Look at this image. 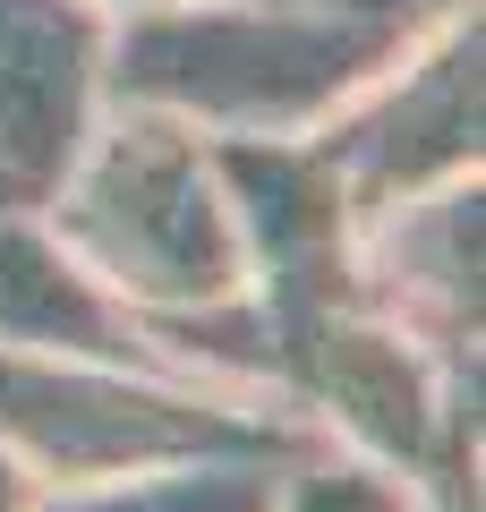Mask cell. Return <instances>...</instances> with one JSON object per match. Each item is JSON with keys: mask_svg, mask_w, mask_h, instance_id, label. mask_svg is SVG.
Returning a JSON list of instances; mask_svg holds the SVG:
<instances>
[{"mask_svg": "<svg viewBox=\"0 0 486 512\" xmlns=\"http://www.w3.org/2000/svg\"><path fill=\"white\" fill-rule=\"evenodd\" d=\"M265 512H418V478L384 470L367 453H342V444H316L307 461L282 470Z\"/></svg>", "mask_w": 486, "mask_h": 512, "instance_id": "10", "label": "cell"}, {"mask_svg": "<svg viewBox=\"0 0 486 512\" xmlns=\"http://www.w3.org/2000/svg\"><path fill=\"white\" fill-rule=\"evenodd\" d=\"M0 444L35 487H86L171 461H307L324 436L265 393L69 350H0Z\"/></svg>", "mask_w": 486, "mask_h": 512, "instance_id": "3", "label": "cell"}, {"mask_svg": "<svg viewBox=\"0 0 486 512\" xmlns=\"http://www.w3.org/2000/svg\"><path fill=\"white\" fill-rule=\"evenodd\" d=\"M103 18H145V9H171V0H94Z\"/></svg>", "mask_w": 486, "mask_h": 512, "instance_id": "12", "label": "cell"}, {"mask_svg": "<svg viewBox=\"0 0 486 512\" xmlns=\"http://www.w3.org/2000/svg\"><path fill=\"white\" fill-rule=\"evenodd\" d=\"M478 256H486V197L478 171H461V180L401 197L350 231V299L418 333L435 359L478 367V316H486Z\"/></svg>", "mask_w": 486, "mask_h": 512, "instance_id": "7", "label": "cell"}, {"mask_svg": "<svg viewBox=\"0 0 486 512\" xmlns=\"http://www.w3.org/2000/svg\"><path fill=\"white\" fill-rule=\"evenodd\" d=\"M273 402L299 410L324 444L367 453L401 478H427L444 453L478 444V367L435 359L418 333L359 299L307 316L273 350Z\"/></svg>", "mask_w": 486, "mask_h": 512, "instance_id": "4", "label": "cell"}, {"mask_svg": "<svg viewBox=\"0 0 486 512\" xmlns=\"http://www.w3.org/2000/svg\"><path fill=\"white\" fill-rule=\"evenodd\" d=\"M111 18L94 0H0V214H43L103 128Z\"/></svg>", "mask_w": 486, "mask_h": 512, "instance_id": "6", "label": "cell"}, {"mask_svg": "<svg viewBox=\"0 0 486 512\" xmlns=\"http://www.w3.org/2000/svg\"><path fill=\"white\" fill-rule=\"evenodd\" d=\"M35 495H43V487H35V470H26V461L0 444V512H26Z\"/></svg>", "mask_w": 486, "mask_h": 512, "instance_id": "11", "label": "cell"}, {"mask_svg": "<svg viewBox=\"0 0 486 512\" xmlns=\"http://www.w3.org/2000/svg\"><path fill=\"white\" fill-rule=\"evenodd\" d=\"M316 163L342 180L350 214H384L401 197H427V188L478 171L486 146V26L478 0L435 18L410 52L384 77H367L342 111H324L307 128Z\"/></svg>", "mask_w": 486, "mask_h": 512, "instance_id": "5", "label": "cell"}, {"mask_svg": "<svg viewBox=\"0 0 486 512\" xmlns=\"http://www.w3.org/2000/svg\"><path fill=\"white\" fill-rule=\"evenodd\" d=\"M43 231L137 325L248 291L239 222L222 205L214 163H205V137L171 111L103 103V128L86 137L60 197L43 205Z\"/></svg>", "mask_w": 486, "mask_h": 512, "instance_id": "2", "label": "cell"}, {"mask_svg": "<svg viewBox=\"0 0 486 512\" xmlns=\"http://www.w3.org/2000/svg\"><path fill=\"white\" fill-rule=\"evenodd\" d=\"M0 350H69V359L180 376L120 299L77 274V256L43 231V214H0Z\"/></svg>", "mask_w": 486, "mask_h": 512, "instance_id": "8", "label": "cell"}, {"mask_svg": "<svg viewBox=\"0 0 486 512\" xmlns=\"http://www.w3.org/2000/svg\"><path fill=\"white\" fill-rule=\"evenodd\" d=\"M452 9L469 0H171L111 18L103 103L171 111L197 137H307Z\"/></svg>", "mask_w": 486, "mask_h": 512, "instance_id": "1", "label": "cell"}, {"mask_svg": "<svg viewBox=\"0 0 486 512\" xmlns=\"http://www.w3.org/2000/svg\"><path fill=\"white\" fill-rule=\"evenodd\" d=\"M290 461H171V470L43 487L26 512H265Z\"/></svg>", "mask_w": 486, "mask_h": 512, "instance_id": "9", "label": "cell"}]
</instances>
